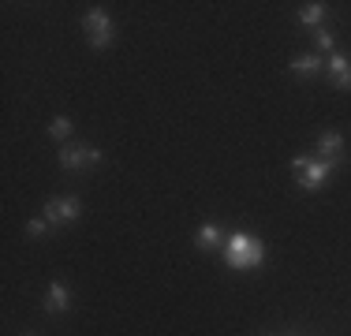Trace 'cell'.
I'll use <instances>...</instances> for the list:
<instances>
[{
  "label": "cell",
  "instance_id": "1",
  "mask_svg": "<svg viewBox=\"0 0 351 336\" xmlns=\"http://www.w3.org/2000/svg\"><path fill=\"white\" fill-rule=\"evenodd\" d=\"M221 250H224L228 269H236V273H247V269H258L265 262V243L250 232H232Z\"/></svg>",
  "mask_w": 351,
  "mask_h": 336
},
{
  "label": "cell",
  "instance_id": "2",
  "mask_svg": "<svg viewBox=\"0 0 351 336\" xmlns=\"http://www.w3.org/2000/svg\"><path fill=\"white\" fill-rule=\"evenodd\" d=\"M82 30H86V38L94 49H112L116 27H112V15H108L105 8H90V12L82 15Z\"/></svg>",
  "mask_w": 351,
  "mask_h": 336
},
{
  "label": "cell",
  "instance_id": "3",
  "mask_svg": "<svg viewBox=\"0 0 351 336\" xmlns=\"http://www.w3.org/2000/svg\"><path fill=\"white\" fill-rule=\"evenodd\" d=\"M291 168L299 172V187L303 191H322L325 183H329V176H332V165H325V161H314V157H306V154H299V157H291Z\"/></svg>",
  "mask_w": 351,
  "mask_h": 336
},
{
  "label": "cell",
  "instance_id": "4",
  "mask_svg": "<svg viewBox=\"0 0 351 336\" xmlns=\"http://www.w3.org/2000/svg\"><path fill=\"white\" fill-rule=\"evenodd\" d=\"M82 213V202L75 195H64V198H49L45 209H41V217H45L53 228H64V224H75Z\"/></svg>",
  "mask_w": 351,
  "mask_h": 336
},
{
  "label": "cell",
  "instance_id": "5",
  "mask_svg": "<svg viewBox=\"0 0 351 336\" xmlns=\"http://www.w3.org/2000/svg\"><path fill=\"white\" fill-rule=\"evenodd\" d=\"M94 165H101V149L97 146L68 142V146L60 149V168H68V172H82V168H94Z\"/></svg>",
  "mask_w": 351,
  "mask_h": 336
},
{
  "label": "cell",
  "instance_id": "6",
  "mask_svg": "<svg viewBox=\"0 0 351 336\" xmlns=\"http://www.w3.org/2000/svg\"><path fill=\"white\" fill-rule=\"evenodd\" d=\"M317 161H325L332 168L344 161V134H340V131H325L322 139H317Z\"/></svg>",
  "mask_w": 351,
  "mask_h": 336
},
{
  "label": "cell",
  "instance_id": "7",
  "mask_svg": "<svg viewBox=\"0 0 351 336\" xmlns=\"http://www.w3.org/2000/svg\"><path fill=\"white\" fill-rule=\"evenodd\" d=\"M325 75L332 79L337 90H351V60L344 53H332L329 60H325Z\"/></svg>",
  "mask_w": 351,
  "mask_h": 336
},
{
  "label": "cell",
  "instance_id": "8",
  "mask_svg": "<svg viewBox=\"0 0 351 336\" xmlns=\"http://www.w3.org/2000/svg\"><path fill=\"white\" fill-rule=\"evenodd\" d=\"M68 307H71V291H68V284L53 280V284L45 288V310H49V314H64Z\"/></svg>",
  "mask_w": 351,
  "mask_h": 336
},
{
  "label": "cell",
  "instance_id": "9",
  "mask_svg": "<svg viewBox=\"0 0 351 336\" xmlns=\"http://www.w3.org/2000/svg\"><path fill=\"white\" fill-rule=\"evenodd\" d=\"M288 67H291V75H295V79H314V75L325 71V60L311 53V56H295V60H291Z\"/></svg>",
  "mask_w": 351,
  "mask_h": 336
},
{
  "label": "cell",
  "instance_id": "10",
  "mask_svg": "<svg viewBox=\"0 0 351 336\" xmlns=\"http://www.w3.org/2000/svg\"><path fill=\"white\" fill-rule=\"evenodd\" d=\"M224 239H228V235L217 228V224H202V228L195 232V243H198L202 250H221V247H224Z\"/></svg>",
  "mask_w": 351,
  "mask_h": 336
},
{
  "label": "cell",
  "instance_id": "11",
  "mask_svg": "<svg viewBox=\"0 0 351 336\" xmlns=\"http://www.w3.org/2000/svg\"><path fill=\"white\" fill-rule=\"evenodd\" d=\"M325 15H329V8H325V4H303V12H299V19H303V27H314V30H322Z\"/></svg>",
  "mask_w": 351,
  "mask_h": 336
},
{
  "label": "cell",
  "instance_id": "12",
  "mask_svg": "<svg viewBox=\"0 0 351 336\" xmlns=\"http://www.w3.org/2000/svg\"><path fill=\"white\" fill-rule=\"evenodd\" d=\"M49 134H53V139H68V134H71V120H68V116H56V120L49 123Z\"/></svg>",
  "mask_w": 351,
  "mask_h": 336
},
{
  "label": "cell",
  "instance_id": "13",
  "mask_svg": "<svg viewBox=\"0 0 351 336\" xmlns=\"http://www.w3.org/2000/svg\"><path fill=\"white\" fill-rule=\"evenodd\" d=\"M314 41H317V49H322V53H329V56L337 53V49H332L337 41H332V34L325 30V27H322V30H314Z\"/></svg>",
  "mask_w": 351,
  "mask_h": 336
},
{
  "label": "cell",
  "instance_id": "14",
  "mask_svg": "<svg viewBox=\"0 0 351 336\" xmlns=\"http://www.w3.org/2000/svg\"><path fill=\"white\" fill-rule=\"evenodd\" d=\"M49 228H53V224H49L45 217H34V221L27 224V235H30V239H41V235H45Z\"/></svg>",
  "mask_w": 351,
  "mask_h": 336
},
{
  "label": "cell",
  "instance_id": "15",
  "mask_svg": "<svg viewBox=\"0 0 351 336\" xmlns=\"http://www.w3.org/2000/svg\"><path fill=\"white\" fill-rule=\"evenodd\" d=\"M27 336H34V333H27Z\"/></svg>",
  "mask_w": 351,
  "mask_h": 336
}]
</instances>
